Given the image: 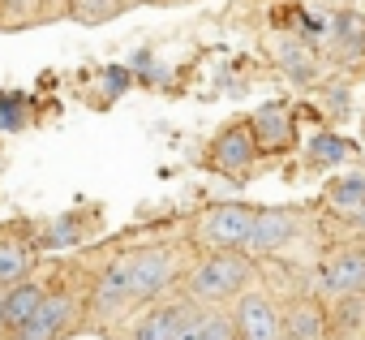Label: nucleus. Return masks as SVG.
Segmentation results:
<instances>
[{"instance_id": "1", "label": "nucleus", "mask_w": 365, "mask_h": 340, "mask_svg": "<svg viewBox=\"0 0 365 340\" xmlns=\"http://www.w3.org/2000/svg\"><path fill=\"white\" fill-rule=\"evenodd\" d=\"M250 280H254L250 259L237 254V250H220V254H211V259H202V263L194 267V276H190V297L215 306V301L241 297Z\"/></svg>"}, {"instance_id": "2", "label": "nucleus", "mask_w": 365, "mask_h": 340, "mask_svg": "<svg viewBox=\"0 0 365 340\" xmlns=\"http://www.w3.org/2000/svg\"><path fill=\"white\" fill-rule=\"evenodd\" d=\"M254 220H258V211L237 207V203H224V207H211V211L202 216V229H198V233H202V241L215 246V250H237V246H250Z\"/></svg>"}, {"instance_id": "3", "label": "nucleus", "mask_w": 365, "mask_h": 340, "mask_svg": "<svg viewBox=\"0 0 365 340\" xmlns=\"http://www.w3.org/2000/svg\"><path fill=\"white\" fill-rule=\"evenodd\" d=\"M172 280V250H142L129 259V293L133 301H150Z\"/></svg>"}, {"instance_id": "4", "label": "nucleus", "mask_w": 365, "mask_h": 340, "mask_svg": "<svg viewBox=\"0 0 365 340\" xmlns=\"http://www.w3.org/2000/svg\"><path fill=\"white\" fill-rule=\"evenodd\" d=\"M232 319H237V336L241 340H279V331H284L279 310L262 293H241Z\"/></svg>"}, {"instance_id": "5", "label": "nucleus", "mask_w": 365, "mask_h": 340, "mask_svg": "<svg viewBox=\"0 0 365 340\" xmlns=\"http://www.w3.org/2000/svg\"><path fill=\"white\" fill-rule=\"evenodd\" d=\"M254 155H258V134H254V125H232V129H224V134L215 138V146H211V164L220 168V173H245V168L254 164Z\"/></svg>"}, {"instance_id": "6", "label": "nucleus", "mask_w": 365, "mask_h": 340, "mask_svg": "<svg viewBox=\"0 0 365 340\" xmlns=\"http://www.w3.org/2000/svg\"><path fill=\"white\" fill-rule=\"evenodd\" d=\"M198 310H190L185 301H172V306H155L150 314L138 319L133 327V340H180V331H185L194 323Z\"/></svg>"}, {"instance_id": "7", "label": "nucleus", "mask_w": 365, "mask_h": 340, "mask_svg": "<svg viewBox=\"0 0 365 340\" xmlns=\"http://www.w3.org/2000/svg\"><path fill=\"white\" fill-rule=\"evenodd\" d=\"M322 289L335 297H356L365 289V254L361 250H339L322 267Z\"/></svg>"}, {"instance_id": "8", "label": "nucleus", "mask_w": 365, "mask_h": 340, "mask_svg": "<svg viewBox=\"0 0 365 340\" xmlns=\"http://www.w3.org/2000/svg\"><path fill=\"white\" fill-rule=\"evenodd\" d=\"M73 319V301L65 297V293H56V297H43V306L14 331V340H56L61 331H65V323Z\"/></svg>"}, {"instance_id": "9", "label": "nucleus", "mask_w": 365, "mask_h": 340, "mask_svg": "<svg viewBox=\"0 0 365 340\" xmlns=\"http://www.w3.org/2000/svg\"><path fill=\"white\" fill-rule=\"evenodd\" d=\"M292 237H297V216H292V211H258V220H254V237H250V250L271 254V250L288 246Z\"/></svg>"}, {"instance_id": "10", "label": "nucleus", "mask_w": 365, "mask_h": 340, "mask_svg": "<svg viewBox=\"0 0 365 340\" xmlns=\"http://www.w3.org/2000/svg\"><path fill=\"white\" fill-rule=\"evenodd\" d=\"M43 297H48V293H43L39 284H18L5 301H0V327L18 331V327H22V323H26V319L43 306Z\"/></svg>"}, {"instance_id": "11", "label": "nucleus", "mask_w": 365, "mask_h": 340, "mask_svg": "<svg viewBox=\"0 0 365 340\" xmlns=\"http://www.w3.org/2000/svg\"><path fill=\"white\" fill-rule=\"evenodd\" d=\"M254 134L267 151H279L288 138H292V125H288V108L284 104H267L258 116H254Z\"/></svg>"}, {"instance_id": "12", "label": "nucleus", "mask_w": 365, "mask_h": 340, "mask_svg": "<svg viewBox=\"0 0 365 340\" xmlns=\"http://www.w3.org/2000/svg\"><path fill=\"white\" fill-rule=\"evenodd\" d=\"M284 331H288V340H322V331H327L322 306L318 301H297L284 319Z\"/></svg>"}, {"instance_id": "13", "label": "nucleus", "mask_w": 365, "mask_h": 340, "mask_svg": "<svg viewBox=\"0 0 365 340\" xmlns=\"http://www.w3.org/2000/svg\"><path fill=\"white\" fill-rule=\"evenodd\" d=\"M180 340H241L237 319L228 314H194V323L180 331Z\"/></svg>"}, {"instance_id": "14", "label": "nucleus", "mask_w": 365, "mask_h": 340, "mask_svg": "<svg viewBox=\"0 0 365 340\" xmlns=\"http://www.w3.org/2000/svg\"><path fill=\"white\" fill-rule=\"evenodd\" d=\"M26 263H31V246L26 241H5V237H0V284L22 280Z\"/></svg>"}, {"instance_id": "15", "label": "nucleus", "mask_w": 365, "mask_h": 340, "mask_svg": "<svg viewBox=\"0 0 365 340\" xmlns=\"http://www.w3.org/2000/svg\"><path fill=\"white\" fill-rule=\"evenodd\" d=\"M99 301H103V306H120V301H133V293H129V259H125V263H116V267L103 276Z\"/></svg>"}, {"instance_id": "16", "label": "nucleus", "mask_w": 365, "mask_h": 340, "mask_svg": "<svg viewBox=\"0 0 365 340\" xmlns=\"http://www.w3.org/2000/svg\"><path fill=\"white\" fill-rule=\"evenodd\" d=\"M331 203L335 207H365V177L352 173V177L331 181Z\"/></svg>"}, {"instance_id": "17", "label": "nucleus", "mask_w": 365, "mask_h": 340, "mask_svg": "<svg viewBox=\"0 0 365 340\" xmlns=\"http://www.w3.org/2000/svg\"><path fill=\"white\" fill-rule=\"evenodd\" d=\"M344 138H335V134H318L314 142H309V159L314 164H339L344 159Z\"/></svg>"}, {"instance_id": "18", "label": "nucleus", "mask_w": 365, "mask_h": 340, "mask_svg": "<svg viewBox=\"0 0 365 340\" xmlns=\"http://www.w3.org/2000/svg\"><path fill=\"white\" fill-rule=\"evenodd\" d=\"M0 5H9V9H14V5H18V0H0Z\"/></svg>"}, {"instance_id": "19", "label": "nucleus", "mask_w": 365, "mask_h": 340, "mask_svg": "<svg viewBox=\"0 0 365 340\" xmlns=\"http://www.w3.org/2000/svg\"><path fill=\"white\" fill-rule=\"evenodd\" d=\"M361 327H365V319H361Z\"/></svg>"}]
</instances>
